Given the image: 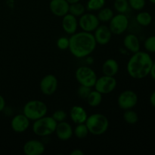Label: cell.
Listing matches in <instances>:
<instances>
[{"label":"cell","instance_id":"obj_1","mask_svg":"<svg viewBox=\"0 0 155 155\" xmlns=\"http://www.w3.org/2000/svg\"><path fill=\"white\" fill-rule=\"evenodd\" d=\"M69 48L71 54L77 58H84L95 50L97 42L93 33L83 31L76 32L69 38Z\"/></svg>","mask_w":155,"mask_h":155},{"label":"cell","instance_id":"obj_2","mask_svg":"<svg viewBox=\"0 0 155 155\" xmlns=\"http://www.w3.org/2000/svg\"><path fill=\"white\" fill-rule=\"evenodd\" d=\"M154 61L150 53L139 51L133 53L127 64L129 76L135 80H142L149 76Z\"/></svg>","mask_w":155,"mask_h":155},{"label":"cell","instance_id":"obj_3","mask_svg":"<svg viewBox=\"0 0 155 155\" xmlns=\"http://www.w3.org/2000/svg\"><path fill=\"white\" fill-rule=\"evenodd\" d=\"M89 133L94 136H101L109 128V120L105 115L100 113L92 114L88 116L86 122Z\"/></svg>","mask_w":155,"mask_h":155},{"label":"cell","instance_id":"obj_4","mask_svg":"<svg viewBox=\"0 0 155 155\" xmlns=\"http://www.w3.org/2000/svg\"><path fill=\"white\" fill-rule=\"evenodd\" d=\"M58 123L51 116H44L33 121L32 126L33 133L40 137H46L55 132Z\"/></svg>","mask_w":155,"mask_h":155},{"label":"cell","instance_id":"obj_5","mask_svg":"<svg viewBox=\"0 0 155 155\" xmlns=\"http://www.w3.org/2000/svg\"><path fill=\"white\" fill-rule=\"evenodd\" d=\"M48 112L46 104L40 100H31L24 104L23 114L30 121H35L45 116Z\"/></svg>","mask_w":155,"mask_h":155},{"label":"cell","instance_id":"obj_6","mask_svg":"<svg viewBox=\"0 0 155 155\" xmlns=\"http://www.w3.org/2000/svg\"><path fill=\"white\" fill-rule=\"evenodd\" d=\"M75 77L80 85L90 88L94 87L98 78L95 71L88 66L79 67L76 70Z\"/></svg>","mask_w":155,"mask_h":155},{"label":"cell","instance_id":"obj_7","mask_svg":"<svg viewBox=\"0 0 155 155\" xmlns=\"http://www.w3.org/2000/svg\"><path fill=\"white\" fill-rule=\"evenodd\" d=\"M139 98L138 95L133 90L127 89L124 90L118 95L117 104L121 110H129L133 109L138 104Z\"/></svg>","mask_w":155,"mask_h":155},{"label":"cell","instance_id":"obj_8","mask_svg":"<svg viewBox=\"0 0 155 155\" xmlns=\"http://www.w3.org/2000/svg\"><path fill=\"white\" fill-rule=\"evenodd\" d=\"M109 28L112 34H123L129 27V19L125 14H120L114 15L113 18L109 21Z\"/></svg>","mask_w":155,"mask_h":155},{"label":"cell","instance_id":"obj_9","mask_svg":"<svg viewBox=\"0 0 155 155\" xmlns=\"http://www.w3.org/2000/svg\"><path fill=\"white\" fill-rule=\"evenodd\" d=\"M78 24L79 27L83 31L92 33L100 25V21L97 15L92 12H85L79 18Z\"/></svg>","mask_w":155,"mask_h":155},{"label":"cell","instance_id":"obj_10","mask_svg":"<svg viewBox=\"0 0 155 155\" xmlns=\"http://www.w3.org/2000/svg\"><path fill=\"white\" fill-rule=\"evenodd\" d=\"M94 87L95 90L99 92L102 95H107L116 89L117 80L114 77L103 75L102 77L97 78Z\"/></svg>","mask_w":155,"mask_h":155},{"label":"cell","instance_id":"obj_11","mask_svg":"<svg viewBox=\"0 0 155 155\" xmlns=\"http://www.w3.org/2000/svg\"><path fill=\"white\" fill-rule=\"evenodd\" d=\"M58 87V81L57 77L53 74H47L42 77L39 83V89L41 92L45 96H51L57 90Z\"/></svg>","mask_w":155,"mask_h":155},{"label":"cell","instance_id":"obj_12","mask_svg":"<svg viewBox=\"0 0 155 155\" xmlns=\"http://www.w3.org/2000/svg\"><path fill=\"white\" fill-rule=\"evenodd\" d=\"M45 151V145L38 139L27 141L23 146V151L26 155H41L44 154Z\"/></svg>","mask_w":155,"mask_h":155},{"label":"cell","instance_id":"obj_13","mask_svg":"<svg viewBox=\"0 0 155 155\" xmlns=\"http://www.w3.org/2000/svg\"><path fill=\"white\" fill-rule=\"evenodd\" d=\"M93 35L97 44L105 45L110 42L113 34L108 26L102 24V25H99L95 29Z\"/></svg>","mask_w":155,"mask_h":155},{"label":"cell","instance_id":"obj_14","mask_svg":"<svg viewBox=\"0 0 155 155\" xmlns=\"http://www.w3.org/2000/svg\"><path fill=\"white\" fill-rule=\"evenodd\" d=\"M30 125V120L24 114L15 115L11 121V127L17 133H23L27 131Z\"/></svg>","mask_w":155,"mask_h":155},{"label":"cell","instance_id":"obj_15","mask_svg":"<svg viewBox=\"0 0 155 155\" xmlns=\"http://www.w3.org/2000/svg\"><path fill=\"white\" fill-rule=\"evenodd\" d=\"M70 4L66 0H51L49 10L54 16L63 18L69 12Z\"/></svg>","mask_w":155,"mask_h":155},{"label":"cell","instance_id":"obj_16","mask_svg":"<svg viewBox=\"0 0 155 155\" xmlns=\"http://www.w3.org/2000/svg\"><path fill=\"white\" fill-rule=\"evenodd\" d=\"M55 134L58 139L61 141H68L74 136V130L69 123L66 121L58 123L55 129Z\"/></svg>","mask_w":155,"mask_h":155},{"label":"cell","instance_id":"obj_17","mask_svg":"<svg viewBox=\"0 0 155 155\" xmlns=\"http://www.w3.org/2000/svg\"><path fill=\"white\" fill-rule=\"evenodd\" d=\"M61 26L63 30L67 34L72 35L77 32L79 27L78 19L75 16L68 13L62 18Z\"/></svg>","mask_w":155,"mask_h":155},{"label":"cell","instance_id":"obj_18","mask_svg":"<svg viewBox=\"0 0 155 155\" xmlns=\"http://www.w3.org/2000/svg\"><path fill=\"white\" fill-rule=\"evenodd\" d=\"M123 44H124V48L133 54L140 51V40L136 34L129 33L126 35L123 40Z\"/></svg>","mask_w":155,"mask_h":155},{"label":"cell","instance_id":"obj_19","mask_svg":"<svg viewBox=\"0 0 155 155\" xmlns=\"http://www.w3.org/2000/svg\"><path fill=\"white\" fill-rule=\"evenodd\" d=\"M70 117L75 124H84L88 117L86 110L82 106L74 105L70 110Z\"/></svg>","mask_w":155,"mask_h":155},{"label":"cell","instance_id":"obj_20","mask_svg":"<svg viewBox=\"0 0 155 155\" xmlns=\"http://www.w3.org/2000/svg\"><path fill=\"white\" fill-rule=\"evenodd\" d=\"M101 71L104 75L114 77L119 71V64L115 59L108 58L103 63Z\"/></svg>","mask_w":155,"mask_h":155},{"label":"cell","instance_id":"obj_21","mask_svg":"<svg viewBox=\"0 0 155 155\" xmlns=\"http://www.w3.org/2000/svg\"><path fill=\"white\" fill-rule=\"evenodd\" d=\"M136 21L142 27H148L152 23V15L145 11H140L136 16Z\"/></svg>","mask_w":155,"mask_h":155},{"label":"cell","instance_id":"obj_22","mask_svg":"<svg viewBox=\"0 0 155 155\" xmlns=\"http://www.w3.org/2000/svg\"><path fill=\"white\" fill-rule=\"evenodd\" d=\"M88 104L92 107H98L102 101V94L100 93L97 90H92L89 93V96L86 98Z\"/></svg>","mask_w":155,"mask_h":155},{"label":"cell","instance_id":"obj_23","mask_svg":"<svg viewBox=\"0 0 155 155\" xmlns=\"http://www.w3.org/2000/svg\"><path fill=\"white\" fill-rule=\"evenodd\" d=\"M114 11L110 8L103 7L102 8L98 11L97 17L100 22L101 23H107L111 20L114 17Z\"/></svg>","mask_w":155,"mask_h":155},{"label":"cell","instance_id":"obj_24","mask_svg":"<svg viewBox=\"0 0 155 155\" xmlns=\"http://www.w3.org/2000/svg\"><path fill=\"white\" fill-rule=\"evenodd\" d=\"M123 118H124V120L130 125H134L137 124L139 121V115L136 113V111L133 110V109L124 110Z\"/></svg>","mask_w":155,"mask_h":155},{"label":"cell","instance_id":"obj_25","mask_svg":"<svg viewBox=\"0 0 155 155\" xmlns=\"http://www.w3.org/2000/svg\"><path fill=\"white\" fill-rule=\"evenodd\" d=\"M106 0H88L86 5V9L89 12H98L104 7Z\"/></svg>","mask_w":155,"mask_h":155},{"label":"cell","instance_id":"obj_26","mask_svg":"<svg viewBox=\"0 0 155 155\" xmlns=\"http://www.w3.org/2000/svg\"><path fill=\"white\" fill-rule=\"evenodd\" d=\"M86 6L83 5L80 2H79L70 5L68 13L74 15L76 18H80L81 15H83L86 12Z\"/></svg>","mask_w":155,"mask_h":155},{"label":"cell","instance_id":"obj_27","mask_svg":"<svg viewBox=\"0 0 155 155\" xmlns=\"http://www.w3.org/2000/svg\"><path fill=\"white\" fill-rule=\"evenodd\" d=\"M89 134V130L86 124H77L76 127L74 130V135L79 139H86Z\"/></svg>","mask_w":155,"mask_h":155},{"label":"cell","instance_id":"obj_28","mask_svg":"<svg viewBox=\"0 0 155 155\" xmlns=\"http://www.w3.org/2000/svg\"><path fill=\"white\" fill-rule=\"evenodd\" d=\"M114 8L117 13L126 14L130 9L128 0H114Z\"/></svg>","mask_w":155,"mask_h":155},{"label":"cell","instance_id":"obj_29","mask_svg":"<svg viewBox=\"0 0 155 155\" xmlns=\"http://www.w3.org/2000/svg\"><path fill=\"white\" fill-rule=\"evenodd\" d=\"M144 48L147 52L155 54V36H150L145 39Z\"/></svg>","mask_w":155,"mask_h":155},{"label":"cell","instance_id":"obj_30","mask_svg":"<svg viewBox=\"0 0 155 155\" xmlns=\"http://www.w3.org/2000/svg\"><path fill=\"white\" fill-rule=\"evenodd\" d=\"M128 2L130 8L137 12L143 10L146 5V0H128Z\"/></svg>","mask_w":155,"mask_h":155},{"label":"cell","instance_id":"obj_31","mask_svg":"<svg viewBox=\"0 0 155 155\" xmlns=\"http://www.w3.org/2000/svg\"><path fill=\"white\" fill-rule=\"evenodd\" d=\"M91 91H92V88L80 85L79 86L78 89H77V95L81 99L86 100V98H88Z\"/></svg>","mask_w":155,"mask_h":155},{"label":"cell","instance_id":"obj_32","mask_svg":"<svg viewBox=\"0 0 155 155\" xmlns=\"http://www.w3.org/2000/svg\"><path fill=\"white\" fill-rule=\"evenodd\" d=\"M70 40L69 38L66 36H61L56 42V45L60 50H67L69 48Z\"/></svg>","mask_w":155,"mask_h":155},{"label":"cell","instance_id":"obj_33","mask_svg":"<svg viewBox=\"0 0 155 155\" xmlns=\"http://www.w3.org/2000/svg\"><path fill=\"white\" fill-rule=\"evenodd\" d=\"M51 117L54 118L56 122L60 123L62 121H65V120L68 117V114L64 110H57L53 113Z\"/></svg>","mask_w":155,"mask_h":155},{"label":"cell","instance_id":"obj_34","mask_svg":"<svg viewBox=\"0 0 155 155\" xmlns=\"http://www.w3.org/2000/svg\"><path fill=\"white\" fill-rule=\"evenodd\" d=\"M149 101L151 105L155 108V90L153 91V92H151V95H150Z\"/></svg>","mask_w":155,"mask_h":155},{"label":"cell","instance_id":"obj_35","mask_svg":"<svg viewBox=\"0 0 155 155\" xmlns=\"http://www.w3.org/2000/svg\"><path fill=\"white\" fill-rule=\"evenodd\" d=\"M5 100L4 97L2 95H0V112L2 111L5 107Z\"/></svg>","mask_w":155,"mask_h":155},{"label":"cell","instance_id":"obj_36","mask_svg":"<svg viewBox=\"0 0 155 155\" xmlns=\"http://www.w3.org/2000/svg\"><path fill=\"white\" fill-rule=\"evenodd\" d=\"M71 155H84L85 153L83 152V151H82L81 149H79V148H76L74 149L73 151H71L70 153Z\"/></svg>","mask_w":155,"mask_h":155},{"label":"cell","instance_id":"obj_37","mask_svg":"<svg viewBox=\"0 0 155 155\" xmlns=\"http://www.w3.org/2000/svg\"><path fill=\"white\" fill-rule=\"evenodd\" d=\"M149 75L151 76V78H152L153 80L155 81V61H154V63H153L152 67H151V71H150Z\"/></svg>","mask_w":155,"mask_h":155},{"label":"cell","instance_id":"obj_38","mask_svg":"<svg viewBox=\"0 0 155 155\" xmlns=\"http://www.w3.org/2000/svg\"><path fill=\"white\" fill-rule=\"evenodd\" d=\"M66 1L71 5V4H74V3L79 2H80V0H66Z\"/></svg>","mask_w":155,"mask_h":155},{"label":"cell","instance_id":"obj_39","mask_svg":"<svg viewBox=\"0 0 155 155\" xmlns=\"http://www.w3.org/2000/svg\"><path fill=\"white\" fill-rule=\"evenodd\" d=\"M148 1H149L151 3V4H153V5H155V0H148Z\"/></svg>","mask_w":155,"mask_h":155},{"label":"cell","instance_id":"obj_40","mask_svg":"<svg viewBox=\"0 0 155 155\" xmlns=\"http://www.w3.org/2000/svg\"><path fill=\"white\" fill-rule=\"evenodd\" d=\"M154 27H155V20H154Z\"/></svg>","mask_w":155,"mask_h":155}]
</instances>
